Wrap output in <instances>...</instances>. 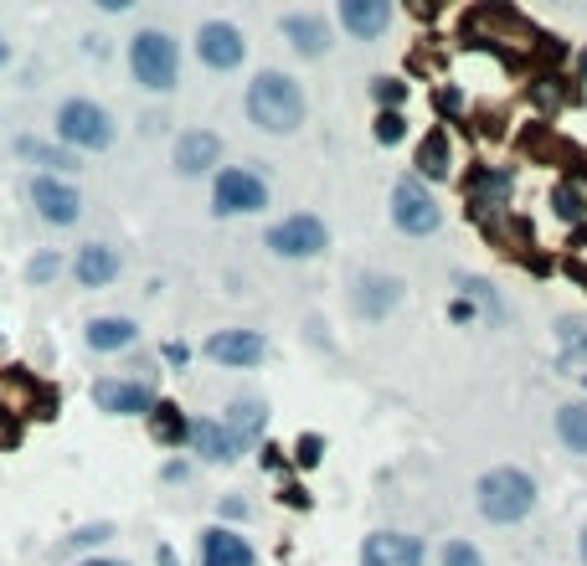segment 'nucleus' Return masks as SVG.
I'll return each instance as SVG.
<instances>
[{
    "mask_svg": "<svg viewBox=\"0 0 587 566\" xmlns=\"http://www.w3.org/2000/svg\"><path fill=\"white\" fill-rule=\"evenodd\" d=\"M52 139L73 155H104L119 145V119L108 114V104L88 98V93H67L52 108Z\"/></svg>",
    "mask_w": 587,
    "mask_h": 566,
    "instance_id": "nucleus-1",
    "label": "nucleus"
},
{
    "mask_svg": "<svg viewBox=\"0 0 587 566\" xmlns=\"http://www.w3.org/2000/svg\"><path fill=\"white\" fill-rule=\"evenodd\" d=\"M242 108H248L253 129H263V135H294V129L304 124V114H310L304 88L289 73H279V67H263V73L248 83Z\"/></svg>",
    "mask_w": 587,
    "mask_h": 566,
    "instance_id": "nucleus-2",
    "label": "nucleus"
},
{
    "mask_svg": "<svg viewBox=\"0 0 587 566\" xmlns=\"http://www.w3.org/2000/svg\"><path fill=\"white\" fill-rule=\"evenodd\" d=\"M124 62H129V77H135L145 93H176L181 88V46L166 27H139L124 46Z\"/></svg>",
    "mask_w": 587,
    "mask_h": 566,
    "instance_id": "nucleus-3",
    "label": "nucleus"
},
{
    "mask_svg": "<svg viewBox=\"0 0 587 566\" xmlns=\"http://www.w3.org/2000/svg\"><path fill=\"white\" fill-rule=\"evenodd\" d=\"M474 505H480L484 521H495V525H515V521H526L531 505H536V479L526 474V469H490V474L474 484Z\"/></svg>",
    "mask_w": 587,
    "mask_h": 566,
    "instance_id": "nucleus-4",
    "label": "nucleus"
},
{
    "mask_svg": "<svg viewBox=\"0 0 587 566\" xmlns=\"http://www.w3.org/2000/svg\"><path fill=\"white\" fill-rule=\"evenodd\" d=\"M269 207V180L248 165H227L211 176V211L217 217H253Z\"/></svg>",
    "mask_w": 587,
    "mask_h": 566,
    "instance_id": "nucleus-5",
    "label": "nucleus"
},
{
    "mask_svg": "<svg viewBox=\"0 0 587 566\" xmlns=\"http://www.w3.org/2000/svg\"><path fill=\"white\" fill-rule=\"evenodd\" d=\"M88 397L108 418H150L155 402H160L155 381H145V376H98Z\"/></svg>",
    "mask_w": 587,
    "mask_h": 566,
    "instance_id": "nucleus-6",
    "label": "nucleus"
},
{
    "mask_svg": "<svg viewBox=\"0 0 587 566\" xmlns=\"http://www.w3.org/2000/svg\"><path fill=\"white\" fill-rule=\"evenodd\" d=\"M31 196V211L42 217L46 227H57V232H67V227L83 222V186L77 180H62V176H31L27 186Z\"/></svg>",
    "mask_w": 587,
    "mask_h": 566,
    "instance_id": "nucleus-7",
    "label": "nucleus"
},
{
    "mask_svg": "<svg viewBox=\"0 0 587 566\" xmlns=\"http://www.w3.org/2000/svg\"><path fill=\"white\" fill-rule=\"evenodd\" d=\"M263 242H269L273 258L304 263V258H319L325 248H331V232H325V222H319V217H310V211H294V217H284V222H273Z\"/></svg>",
    "mask_w": 587,
    "mask_h": 566,
    "instance_id": "nucleus-8",
    "label": "nucleus"
},
{
    "mask_svg": "<svg viewBox=\"0 0 587 566\" xmlns=\"http://www.w3.org/2000/svg\"><path fill=\"white\" fill-rule=\"evenodd\" d=\"M391 222L402 227L407 238H428V232L443 227V211H438V201L428 196L422 180H397V191H391Z\"/></svg>",
    "mask_w": 587,
    "mask_h": 566,
    "instance_id": "nucleus-9",
    "label": "nucleus"
},
{
    "mask_svg": "<svg viewBox=\"0 0 587 566\" xmlns=\"http://www.w3.org/2000/svg\"><path fill=\"white\" fill-rule=\"evenodd\" d=\"M196 57H201V67H211V73H238L242 57H248V36H242V27H232V21H201V31H196Z\"/></svg>",
    "mask_w": 587,
    "mask_h": 566,
    "instance_id": "nucleus-10",
    "label": "nucleus"
},
{
    "mask_svg": "<svg viewBox=\"0 0 587 566\" xmlns=\"http://www.w3.org/2000/svg\"><path fill=\"white\" fill-rule=\"evenodd\" d=\"M67 273H73L77 289H108V283H119L124 273V258L114 242H83L73 258H67Z\"/></svg>",
    "mask_w": 587,
    "mask_h": 566,
    "instance_id": "nucleus-11",
    "label": "nucleus"
},
{
    "mask_svg": "<svg viewBox=\"0 0 587 566\" xmlns=\"http://www.w3.org/2000/svg\"><path fill=\"white\" fill-rule=\"evenodd\" d=\"M201 350H207V360L227 366V371H248V366H258L269 356V340L258 329H217V335H207Z\"/></svg>",
    "mask_w": 587,
    "mask_h": 566,
    "instance_id": "nucleus-12",
    "label": "nucleus"
},
{
    "mask_svg": "<svg viewBox=\"0 0 587 566\" xmlns=\"http://www.w3.org/2000/svg\"><path fill=\"white\" fill-rule=\"evenodd\" d=\"M170 165H176V176L196 180V176H211L217 165H222V135H211V129H186L170 149Z\"/></svg>",
    "mask_w": 587,
    "mask_h": 566,
    "instance_id": "nucleus-13",
    "label": "nucleus"
},
{
    "mask_svg": "<svg viewBox=\"0 0 587 566\" xmlns=\"http://www.w3.org/2000/svg\"><path fill=\"white\" fill-rule=\"evenodd\" d=\"M83 345L93 356H124V350L139 345V319H129V314H93L83 325Z\"/></svg>",
    "mask_w": 587,
    "mask_h": 566,
    "instance_id": "nucleus-14",
    "label": "nucleus"
},
{
    "mask_svg": "<svg viewBox=\"0 0 587 566\" xmlns=\"http://www.w3.org/2000/svg\"><path fill=\"white\" fill-rule=\"evenodd\" d=\"M196 566H258V556L232 525H207L196 541Z\"/></svg>",
    "mask_w": 587,
    "mask_h": 566,
    "instance_id": "nucleus-15",
    "label": "nucleus"
},
{
    "mask_svg": "<svg viewBox=\"0 0 587 566\" xmlns=\"http://www.w3.org/2000/svg\"><path fill=\"white\" fill-rule=\"evenodd\" d=\"M186 448H191L201 463H217V469H227V463L242 459L238 438L227 432L222 418H191V432H186Z\"/></svg>",
    "mask_w": 587,
    "mask_h": 566,
    "instance_id": "nucleus-16",
    "label": "nucleus"
},
{
    "mask_svg": "<svg viewBox=\"0 0 587 566\" xmlns=\"http://www.w3.org/2000/svg\"><path fill=\"white\" fill-rule=\"evenodd\" d=\"M15 155H21L27 165H36V176H62V180H73L77 170H83V155L62 149L57 139H46V135H15Z\"/></svg>",
    "mask_w": 587,
    "mask_h": 566,
    "instance_id": "nucleus-17",
    "label": "nucleus"
},
{
    "mask_svg": "<svg viewBox=\"0 0 587 566\" xmlns=\"http://www.w3.org/2000/svg\"><path fill=\"white\" fill-rule=\"evenodd\" d=\"M361 566H422V541L402 531H377L361 546Z\"/></svg>",
    "mask_w": 587,
    "mask_h": 566,
    "instance_id": "nucleus-18",
    "label": "nucleus"
},
{
    "mask_svg": "<svg viewBox=\"0 0 587 566\" xmlns=\"http://www.w3.org/2000/svg\"><path fill=\"white\" fill-rule=\"evenodd\" d=\"M279 31L289 36V46L300 52V57H325L331 52V27H325V15L315 11H289L279 21Z\"/></svg>",
    "mask_w": 587,
    "mask_h": 566,
    "instance_id": "nucleus-19",
    "label": "nucleus"
},
{
    "mask_svg": "<svg viewBox=\"0 0 587 566\" xmlns=\"http://www.w3.org/2000/svg\"><path fill=\"white\" fill-rule=\"evenodd\" d=\"M340 27L350 36H361V42H377L391 27V6L387 0H340Z\"/></svg>",
    "mask_w": 587,
    "mask_h": 566,
    "instance_id": "nucleus-20",
    "label": "nucleus"
},
{
    "mask_svg": "<svg viewBox=\"0 0 587 566\" xmlns=\"http://www.w3.org/2000/svg\"><path fill=\"white\" fill-rule=\"evenodd\" d=\"M222 422H227V432L238 438L242 453H248V448L263 438V428H269V407L258 402V397H232V402H227V418H222Z\"/></svg>",
    "mask_w": 587,
    "mask_h": 566,
    "instance_id": "nucleus-21",
    "label": "nucleus"
},
{
    "mask_svg": "<svg viewBox=\"0 0 587 566\" xmlns=\"http://www.w3.org/2000/svg\"><path fill=\"white\" fill-rule=\"evenodd\" d=\"M402 304V279H387V273H366L361 283H356V310L366 314V319H381L387 310H397Z\"/></svg>",
    "mask_w": 587,
    "mask_h": 566,
    "instance_id": "nucleus-22",
    "label": "nucleus"
},
{
    "mask_svg": "<svg viewBox=\"0 0 587 566\" xmlns=\"http://www.w3.org/2000/svg\"><path fill=\"white\" fill-rule=\"evenodd\" d=\"M145 422H150V438H155V443H166V448H181L186 432H191V418H186L176 402H166V397L155 402V412Z\"/></svg>",
    "mask_w": 587,
    "mask_h": 566,
    "instance_id": "nucleus-23",
    "label": "nucleus"
},
{
    "mask_svg": "<svg viewBox=\"0 0 587 566\" xmlns=\"http://www.w3.org/2000/svg\"><path fill=\"white\" fill-rule=\"evenodd\" d=\"M114 536H119V525H114V521H93V525H77L62 546H67V552H77V556H98Z\"/></svg>",
    "mask_w": 587,
    "mask_h": 566,
    "instance_id": "nucleus-24",
    "label": "nucleus"
},
{
    "mask_svg": "<svg viewBox=\"0 0 587 566\" xmlns=\"http://www.w3.org/2000/svg\"><path fill=\"white\" fill-rule=\"evenodd\" d=\"M557 432H562V443L573 448V453H587V407L583 402L557 407Z\"/></svg>",
    "mask_w": 587,
    "mask_h": 566,
    "instance_id": "nucleus-25",
    "label": "nucleus"
},
{
    "mask_svg": "<svg viewBox=\"0 0 587 566\" xmlns=\"http://www.w3.org/2000/svg\"><path fill=\"white\" fill-rule=\"evenodd\" d=\"M27 283L31 289H52V283L62 279V273H67V263H62V253H52V248H42V253H31L27 258Z\"/></svg>",
    "mask_w": 587,
    "mask_h": 566,
    "instance_id": "nucleus-26",
    "label": "nucleus"
},
{
    "mask_svg": "<svg viewBox=\"0 0 587 566\" xmlns=\"http://www.w3.org/2000/svg\"><path fill=\"white\" fill-rule=\"evenodd\" d=\"M469 196H474V207H480V211H490L500 196H511V176H505V170H495V176L480 170V176L469 180Z\"/></svg>",
    "mask_w": 587,
    "mask_h": 566,
    "instance_id": "nucleus-27",
    "label": "nucleus"
},
{
    "mask_svg": "<svg viewBox=\"0 0 587 566\" xmlns=\"http://www.w3.org/2000/svg\"><path fill=\"white\" fill-rule=\"evenodd\" d=\"M418 170H422V176H433V180L449 176V139L438 135V129L418 145Z\"/></svg>",
    "mask_w": 587,
    "mask_h": 566,
    "instance_id": "nucleus-28",
    "label": "nucleus"
},
{
    "mask_svg": "<svg viewBox=\"0 0 587 566\" xmlns=\"http://www.w3.org/2000/svg\"><path fill=\"white\" fill-rule=\"evenodd\" d=\"M552 207H557L562 222H583V217H587V196L577 191V186H557V191H552Z\"/></svg>",
    "mask_w": 587,
    "mask_h": 566,
    "instance_id": "nucleus-29",
    "label": "nucleus"
},
{
    "mask_svg": "<svg viewBox=\"0 0 587 566\" xmlns=\"http://www.w3.org/2000/svg\"><path fill=\"white\" fill-rule=\"evenodd\" d=\"M562 350H567V360H587V325L583 319H562Z\"/></svg>",
    "mask_w": 587,
    "mask_h": 566,
    "instance_id": "nucleus-30",
    "label": "nucleus"
},
{
    "mask_svg": "<svg viewBox=\"0 0 587 566\" xmlns=\"http://www.w3.org/2000/svg\"><path fill=\"white\" fill-rule=\"evenodd\" d=\"M371 98L381 104V114H397V104L407 98V88L397 83V77H377V83H371Z\"/></svg>",
    "mask_w": 587,
    "mask_h": 566,
    "instance_id": "nucleus-31",
    "label": "nucleus"
},
{
    "mask_svg": "<svg viewBox=\"0 0 587 566\" xmlns=\"http://www.w3.org/2000/svg\"><path fill=\"white\" fill-rule=\"evenodd\" d=\"M443 566H484V556L469 546V541H449L443 546Z\"/></svg>",
    "mask_w": 587,
    "mask_h": 566,
    "instance_id": "nucleus-32",
    "label": "nucleus"
},
{
    "mask_svg": "<svg viewBox=\"0 0 587 566\" xmlns=\"http://www.w3.org/2000/svg\"><path fill=\"white\" fill-rule=\"evenodd\" d=\"M402 135H407V119H402V114H381V119H377V139H381V145H397Z\"/></svg>",
    "mask_w": 587,
    "mask_h": 566,
    "instance_id": "nucleus-33",
    "label": "nucleus"
},
{
    "mask_svg": "<svg viewBox=\"0 0 587 566\" xmlns=\"http://www.w3.org/2000/svg\"><path fill=\"white\" fill-rule=\"evenodd\" d=\"M319 448H325V438H319V432H304L300 448H294V459H300L304 469H315V463H319Z\"/></svg>",
    "mask_w": 587,
    "mask_h": 566,
    "instance_id": "nucleus-34",
    "label": "nucleus"
},
{
    "mask_svg": "<svg viewBox=\"0 0 587 566\" xmlns=\"http://www.w3.org/2000/svg\"><path fill=\"white\" fill-rule=\"evenodd\" d=\"M160 360H166V366H176V371H186V360H191V345H186V340H166V345H160Z\"/></svg>",
    "mask_w": 587,
    "mask_h": 566,
    "instance_id": "nucleus-35",
    "label": "nucleus"
},
{
    "mask_svg": "<svg viewBox=\"0 0 587 566\" xmlns=\"http://www.w3.org/2000/svg\"><path fill=\"white\" fill-rule=\"evenodd\" d=\"M160 479H166V484H186V479H191V463H181V459H170L166 469H160Z\"/></svg>",
    "mask_w": 587,
    "mask_h": 566,
    "instance_id": "nucleus-36",
    "label": "nucleus"
},
{
    "mask_svg": "<svg viewBox=\"0 0 587 566\" xmlns=\"http://www.w3.org/2000/svg\"><path fill=\"white\" fill-rule=\"evenodd\" d=\"M73 566H135V562H124V556H104V552H98V556H77Z\"/></svg>",
    "mask_w": 587,
    "mask_h": 566,
    "instance_id": "nucleus-37",
    "label": "nucleus"
},
{
    "mask_svg": "<svg viewBox=\"0 0 587 566\" xmlns=\"http://www.w3.org/2000/svg\"><path fill=\"white\" fill-rule=\"evenodd\" d=\"M222 515L227 521H248V500H222Z\"/></svg>",
    "mask_w": 587,
    "mask_h": 566,
    "instance_id": "nucleus-38",
    "label": "nucleus"
},
{
    "mask_svg": "<svg viewBox=\"0 0 587 566\" xmlns=\"http://www.w3.org/2000/svg\"><path fill=\"white\" fill-rule=\"evenodd\" d=\"M15 62V46H11V36H6V31H0V73H6V67H11Z\"/></svg>",
    "mask_w": 587,
    "mask_h": 566,
    "instance_id": "nucleus-39",
    "label": "nucleus"
},
{
    "mask_svg": "<svg viewBox=\"0 0 587 566\" xmlns=\"http://www.w3.org/2000/svg\"><path fill=\"white\" fill-rule=\"evenodd\" d=\"M129 6H135V0H98V11H104V15H124Z\"/></svg>",
    "mask_w": 587,
    "mask_h": 566,
    "instance_id": "nucleus-40",
    "label": "nucleus"
},
{
    "mask_svg": "<svg viewBox=\"0 0 587 566\" xmlns=\"http://www.w3.org/2000/svg\"><path fill=\"white\" fill-rule=\"evenodd\" d=\"M155 562H160V566H181V562H176V552H170V546H160V552H155Z\"/></svg>",
    "mask_w": 587,
    "mask_h": 566,
    "instance_id": "nucleus-41",
    "label": "nucleus"
},
{
    "mask_svg": "<svg viewBox=\"0 0 587 566\" xmlns=\"http://www.w3.org/2000/svg\"><path fill=\"white\" fill-rule=\"evenodd\" d=\"M577 552H583V562H587V531H583V541H577Z\"/></svg>",
    "mask_w": 587,
    "mask_h": 566,
    "instance_id": "nucleus-42",
    "label": "nucleus"
},
{
    "mask_svg": "<svg viewBox=\"0 0 587 566\" xmlns=\"http://www.w3.org/2000/svg\"><path fill=\"white\" fill-rule=\"evenodd\" d=\"M583 67H587V52H583Z\"/></svg>",
    "mask_w": 587,
    "mask_h": 566,
    "instance_id": "nucleus-43",
    "label": "nucleus"
},
{
    "mask_svg": "<svg viewBox=\"0 0 587 566\" xmlns=\"http://www.w3.org/2000/svg\"><path fill=\"white\" fill-rule=\"evenodd\" d=\"M583 387H587V376H583Z\"/></svg>",
    "mask_w": 587,
    "mask_h": 566,
    "instance_id": "nucleus-44",
    "label": "nucleus"
}]
</instances>
